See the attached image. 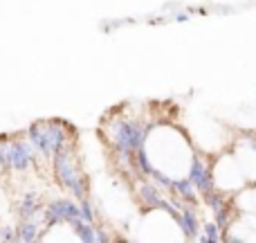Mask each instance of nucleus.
Wrapping results in <instances>:
<instances>
[]
</instances>
